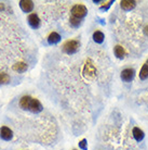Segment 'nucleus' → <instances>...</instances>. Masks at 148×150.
I'll use <instances>...</instances> for the list:
<instances>
[{"mask_svg": "<svg viewBox=\"0 0 148 150\" xmlns=\"http://www.w3.org/2000/svg\"><path fill=\"white\" fill-rule=\"evenodd\" d=\"M81 20L73 18V16H71V19H69V24H71V26L73 28H79V26L81 25Z\"/></svg>", "mask_w": 148, "mask_h": 150, "instance_id": "15", "label": "nucleus"}, {"mask_svg": "<svg viewBox=\"0 0 148 150\" xmlns=\"http://www.w3.org/2000/svg\"><path fill=\"white\" fill-rule=\"evenodd\" d=\"M93 2H94V4H102V2H103V1H102V0H97V1H96V0H94V1H93Z\"/></svg>", "mask_w": 148, "mask_h": 150, "instance_id": "19", "label": "nucleus"}, {"mask_svg": "<svg viewBox=\"0 0 148 150\" xmlns=\"http://www.w3.org/2000/svg\"><path fill=\"white\" fill-rule=\"evenodd\" d=\"M146 64H147V65H148V59H147V61H146Z\"/></svg>", "mask_w": 148, "mask_h": 150, "instance_id": "21", "label": "nucleus"}, {"mask_svg": "<svg viewBox=\"0 0 148 150\" xmlns=\"http://www.w3.org/2000/svg\"><path fill=\"white\" fill-rule=\"evenodd\" d=\"M114 4V1L112 0H110V1H108V2H106V4H104L103 6H101L100 7V10L101 11H107L108 9L111 7V4Z\"/></svg>", "mask_w": 148, "mask_h": 150, "instance_id": "18", "label": "nucleus"}, {"mask_svg": "<svg viewBox=\"0 0 148 150\" xmlns=\"http://www.w3.org/2000/svg\"><path fill=\"white\" fill-rule=\"evenodd\" d=\"M27 21H28L29 26L31 27V28H34V30L39 28L41 25L40 19H39L38 14H36V13H30V14L28 15V18H27Z\"/></svg>", "mask_w": 148, "mask_h": 150, "instance_id": "5", "label": "nucleus"}, {"mask_svg": "<svg viewBox=\"0 0 148 150\" xmlns=\"http://www.w3.org/2000/svg\"><path fill=\"white\" fill-rule=\"evenodd\" d=\"M74 150H76V149H74Z\"/></svg>", "mask_w": 148, "mask_h": 150, "instance_id": "22", "label": "nucleus"}, {"mask_svg": "<svg viewBox=\"0 0 148 150\" xmlns=\"http://www.w3.org/2000/svg\"><path fill=\"white\" fill-rule=\"evenodd\" d=\"M20 107L23 110H27L33 113H39L43 110V107L41 105V102L30 96H23L20 99Z\"/></svg>", "mask_w": 148, "mask_h": 150, "instance_id": "1", "label": "nucleus"}, {"mask_svg": "<svg viewBox=\"0 0 148 150\" xmlns=\"http://www.w3.org/2000/svg\"><path fill=\"white\" fill-rule=\"evenodd\" d=\"M0 138L6 142H10L13 138V132L8 126H1L0 127Z\"/></svg>", "mask_w": 148, "mask_h": 150, "instance_id": "6", "label": "nucleus"}, {"mask_svg": "<svg viewBox=\"0 0 148 150\" xmlns=\"http://www.w3.org/2000/svg\"><path fill=\"white\" fill-rule=\"evenodd\" d=\"M114 54H115V57L117 59L122 60V59H124V57H126V50H124V48H123L122 46L117 45L114 48Z\"/></svg>", "mask_w": 148, "mask_h": 150, "instance_id": "11", "label": "nucleus"}, {"mask_svg": "<svg viewBox=\"0 0 148 150\" xmlns=\"http://www.w3.org/2000/svg\"><path fill=\"white\" fill-rule=\"evenodd\" d=\"M61 39H62L61 35H59V33H56V32L50 33V35H49L48 38H47L49 45H56V44H59V41H61Z\"/></svg>", "mask_w": 148, "mask_h": 150, "instance_id": "10", "label": "nucleus"}, {"mask_svg": "<svg viewBox=\"0 0 148 150\" xmlns=\"http://www.w3.org/2000/svg\"><path fill=\"white\" fill-rule=\"evenodd\" d=\"M140 79L141 81H146V79H148V65L146 63L142 67V69H141V71H140Z\"/></svg>", "mask_w": 148, "mask_h": 150, "instance_id": "13", "label": "nucleus"}, {"mask_svg": "<svg viewBox=\"0 0 148 150\" xmlns=\"http://www.w3.org/2000/svg\"><path fill=\"white\" fill-rule=\"evenodd\" d=\"M135 73L136 72L133 68H126L120 73V79L124 83H131L135 77Z\"/></svg>", "mask_w": 148, "mask_h": 150, "instance_id": "4", "label": "nucleus"}, {"mask_svg": "<svg viewBox=\"0 0 148 150\" xmlns=\"http://www.w3.org/2000/svg\"><path fill=\"white\" fill-rule=\"evenodd\" d=\"M10 82V76L7 73H0V85H4Z\"/></svg>", "mask_w": 148, "mask_h": 150, "instance_id": "16", "label": "nucleus"}, {"mask_svg": "<svg viewBox=\"0 0 148 150\" xmlns=\"http://www.w3.org/2000/svg\"><path fill=\"white\" fill-rule=\"evenodd\" d=\"M92 38H93V41L94 42H96V44H103L104 40H105V35L102 30H95L92 35Z\"/></svg>", "mask_w": 148, "mask_h": 150, "instance_id": "12", "label": "nucleus"}, {"mask_svg": "<svg viewBox=\"0 0 148 150\" xmlns=\"http://www.w3.org/2000/svg\"><path fill=\"white\" fill-rule=\"evenodd\" d=\"M20 4V7L22 9L23 12H25V13H29L34 10V7H35V4H34L33 1H30V0H21L19 2Z\"/></svg>", "mask_w": 148, "mask_h": 150, "instance_id": "8", "label": "nucleus"}, {"mask_svg": "<svg viewBox=\"0 0 148 150\" xmlns=\"http://www.w3.org/2000/svg\"><path fill=\"white\" fill-rule=\"evenodd\" d=\"M27 68H28V67H27L26 63H24V62H19V63L14 64L12 69H13L14 71L19 72V73H23V72L27 71Z\"/></svg>", "mask_w": 148, "mask_h": 150, "instance_id": "14", "label": "nucleus"}, {"mask_svg": "<svg viewBox=\"0 0 148 150\" xmlns=\"http://www.w3.org/2000/svg\"><path fill=\"white\" fill-rule=\"evenodd\" d=\"M78 146H79V149L81 150H88V142H87V139L83 138L81 139L79 144H78Z\"/></svg>", "mask_w": 148, "mask_h": 150, "instance_id": "17", "label": "nucleus"}, {"mask_svg": "<svg viewBox=\"0 0 148 150\" xmlns=\"http://www.w3.org/2000/svg\"><path fill=\"white\" fill-rule=\"evenodd\" d=\"M135 7H136V1H134V0H122V1H120V8L126 12L132 11L135 9Z\"/></svg>", "mask_w": 148, "mask_h": 150, "instance_id": "7", "label": "nucleus"}, {"mask_svg": "<svg viewBox=\"0 0 148 150\" xmlns=\"http://www.w3.org/2000/svg\"><path fill=\"white\" fill-rule=\"evenodd\" d=\"M71 14L73 18H76V19L82 20L84 19L87 14H88V9L84 4H75L73 6L71 10Z\"/></svg>", "mask_w": 148, "mask_h": 150, "instance_id": "3", "label": "nucleus"}, {"mask_svg": "<svg viewBox=\"0 0 148 150\" xmlns=\"http://www.w3.org/2000/svg\"><path fill=\"white\" fill-rule=\"evenodd\" d=\"M144 32H145V34H146V35H147V36H148V26H145Z\"/></svg>", "mask_w": 148, "mask_h": 150, "instance_id": "20", "label": "nucleus"}, {"mask_svg": "<svg viewBox=\"0 0 148 150\" xmlns=\"http://www.w3.org/2000/svg\"><path fill=\"white\" fill-rule=\"evenodd\" d=\"M132 135H133V138L136 140L137 143H141L143 142L145 138V133L143 132V129H141L140 127H133L132 129Z\"/></svg>", "mask_w": 148, "mask_h": 150, "instance_id": "9", "label": "nucleus"}, {"mask_svg": "<svg viewBox=\"0 0 148 150\" xmlns=\"http://www.w3.org/2000/svg\"><path fill=\"white\" fill-rule=\"evenodd\" d=\"M80 48V41L77 39H71V40H67L64 42L63 47V52L66 54H75L78 52V50Z\"/></svg>", "mask_w": 148, "mask_h": 150, "instance_id": "2", "label": "nucleus"}]
</instances>
